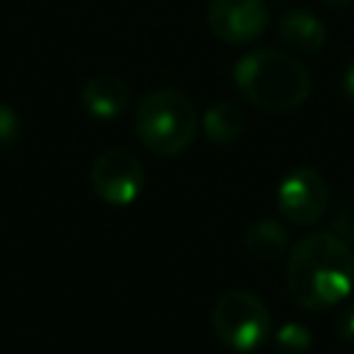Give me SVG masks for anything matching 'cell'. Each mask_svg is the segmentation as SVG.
<instances>
[{
    "label": "cell",
    "mask_w": 354,
    "mask_h": 354,
    "mask_svg": "<svg viewBox=\"0 0 354 354\" xmlns=\"http://www.w3.org/2000/svg\"><path fill=\"white\" fill-rule=\"evenodd\" d=\"M279 39L290 50L301 55H313L326 44V25L304 8H293V11H285L279 19Z\"/></svg>",
    "instance_id": "cell-9"
},
{
    "label": "cell",
    "mask_w": 354,
    "mask_h": 354,
    "mask_svg": "<svg viewBox=\"0 0 354 354\" xmlns=\"http://www.w3.org/2000/svg\"><path fill=\"white\" fill-rule=\"evenodd\" d=\"M354 285V254L335 232H313L290 246L285 290L290 301L310 313H324L348 299Z\"/></svg>",
    "instance_id": "cell-1"
},
{
    "label": "cell",
    "mask_w": 354,
    "mask_h": 354,
    "mask_svg": "<svg viewBox=\"0 0 354 354\" xmlns=\"http://www.w3.org/2000/svg\"><path fill=\"white\" fill-rule=\"evenodd\" d=\"M343 91H346V97L354 102V61L346 66V72H343Z\"/></svg>",
    "instance_id": "cell-15"
},
{
    "label": "cell",
    "mask_w": 354,
    "mask_h": 354,
    "mask_svg": "<svg viewBox=\"0 0 354 354\" xmlns=\"http://www.w3.org/2000/svg\"><path fill=\"white\" fill-rule=\"evenodd\" d=\"M133 127L138 141L160 158L183 155L199 130V113L188 94L177 88L147 91L133 113Z\"/></svg>",
    "instance_id": "cell-3"
},
{
    "label": "cell",
    "mask_w": 354,
    "mask_h": 354,
    "mask_svg": "<svg viewBox=\"0 0 354 354\" xmlns=\"http://www.w3.org/2000/svg\"><path fill=\"white\" fill-rule=\"evenodd\" d=\"M80 102L94 119H116L130 102V88L116 75H94L83 86Z\"/></svg>",
    "instance_id": "cell-8"
},
{
    "label": "cell",
    "mask_w": 354,
    "mask_h": 354,
    "mask_svg": "<svg viewBox=\"0 0 354 354\" xmlns=\"http://www.w3.org/2000/svg\"><path fill=\"white\" fill-rule=\"evenodd\" d=\"M207 28L227 44H249L260 39L268 25L266 0H210L207 3Z\"/></svg>",
    "instance_id": "cell-7"
},
{
    "label": "cell",
    "mask_w": 354,
    "mask_h": 354,
    "mask_svg": "<svg viewBox=\"0 0 354 354\" xmlns=\"http://www.w3.org/2000/svg\"><path fill=\"white\" fill-rule=\"evenodd\" d=\"M326 6H348V3H354V0H324Z\"/></svg>",
    "instance_id": "cell-16"
},
{
    "label": "cell",
    "mask_w": 354,
    "mask_h": 354,
    "mask_svg": "<svg viewBox=\"0 0 354 354\" xmlns=\"http://www.w3.org/2000/svg\"><path fill=\"white\" fill-rule=\"evenodd\" d=\"M202 130L213 144H232L243 136L246 130V116L241 111V105L235 102H213L205 113H202Z\"/></svg>",
    "instance_id": "cell-11"
},
{
    "label": "cell",
    "mask_w": 354,
    "mask_h": 354,
    "mask_svg": "<svg viewBox=\"0 0 354 354\" xmlns=\"http://www.w3.org/2000/svg\"><path fill=\"white\" fill-rule=\"evenodd\" d=\"M288 230L277 218H257L243 232V249L260 263H274L288 254Z\"/></svg>",
    "instance_id": "cell-10"
},
{
    "label": "cell",
    "mask_w": 354,
    "mask_h": 354,
    "mask_svg": "<svg viewBox=\"0 0 354 354\" xmlns=\"http://www.w3.org/2000/svg\"><path fill=\"white\" fill-rule=\"evenodd\" d=\"M335 332L340 340L354 343V301H340L335 313Z\"/></svg>",
    "instance_id": "cell-14"
},
{
    "label": "cell",
    "mask_w": 354,
    "mask_h": 354,
    "mask_svg": "<svg viewBox=\"0 0 354 354\" xmlns=\"http://www.w3.org/2000/svg\"><path fill=\"white\" fill-rule=\"evenodd\" d=\"M22 133V122L17 116V111L6 102H0V149H8L11 144H17Z\"/></svg>",
    "instance_id": "cell-13"
},
{
    "label": "cell",
    "mask_w": 354,
    "mask_h": 354,
    "mask_svg": "<svg viewBox=\"0 0 354 354\" xmlns=\"http://www.w3.org/2000/svg\"><path fill=\"white\" fill-rule=\"evenodd\" d=\"M329 199L332 191L326 177L310 166L293 169L290 174L282 177L277 188V210L293 227H307L321 221V216L329 210Z\"/></svg>",
    "instance_id": "cell-6"
},
{
    "label": "cell",
    "mask_w": 354,
    "mask_h": 354,
    "mask_svg": "<svg viewBox=\"0 0 354 354\" xmlns=\"http://www.w3.org/2000/svg\"><path fill=\"white\" fill-rule=\"evenodd\" d=\"M88 180H91L94 194L105 205L124 207L141 196L144 183H147V171H144V163L130 149L111 147L94 158Z\"/></svg>",
    "instance_id": "cell-5"
},
{
    "label": "cell",
    "mask_w": 354,
    "mask_h": 354,
    "mask_svg": "<svg viewBox=\"0 0 354 354\" xmlns=\"http://www.w3.org/2000/svg\"><path fill=\"white\" fill-rule=\"evenodd\" d=\"M232 80L238 94L249 105L268 113L296 111L307 102L313 91V77L307 66L296 55H288L271 47L246 53L235 64Z\"/></svg>",
    "instance_id": "cell-2"
},
{
    "label": "cell",
    "mask_w": 354,
    "mask_h": 354,
    "mask_svg": "<svg viewBox=\"0 0 354 354\" xmlns=\"http://www.w3.org/2000/svg\"><path fill=\"white\" fill-rule=\"evenodd\" d=\"M210 326L221 346L238 354H252L266 346L271 335V315L257 293L232 288L213 301Z\"/></svg>",
    "instance_id": "cell-4"
},
{
    "label": "cell",
    "mask_w": 354,
    "mask_h": 354,
    "mask_svg": "<svg viewBox=\"0 0 354 354\" xmlns=\"http://www.w3.org/2000/svg\"><path fill=\"white\" fill-rule=\"evenodd\" d=\"M274 346L277 354H307L313 348V332L299 321H288L277 329Z\"/></svg>",
    "instance_id": "cell-12"
}]
</instances>
